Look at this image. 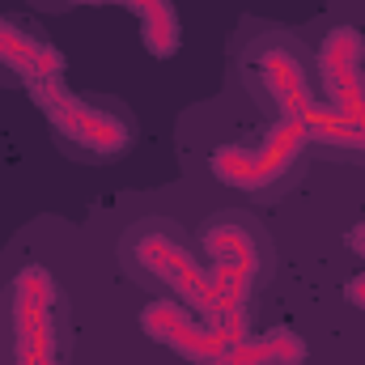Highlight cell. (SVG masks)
Here are the masks:
<instances>
[{"label":"cell","instance_id":"8992f818","mask_svg":"<svg viewBox=\"0 0 365 365\" xmlns=\"http://www.w3.org/2000/svg\"><path fill=\"white\" fill-rule=\"evenodd\" d=\"M365 38L361 30L340 26L319 47V90L323 110L340 123H365Z\"/></svg>","mask_w":365,"mask_h":365},{"label":"cell","instance_id":"4fadbf2b","mask_svg":"<svg viewBox=\"0 0 365 365\" xmlns=\"http://www.w3.org/2000/svg\"><path fill=\"white\" fill-rule=\"evenodd\" d=\"M212 365H234V361H225V357H221V361H212Z\"/></svg>","mask_w":365,"mask_h":365},{"label":"cell","instance_id":"277c9868","mask_svg":"<svg viewBox=\"0 0 365 365\" xmlns=\"http://www.w3.org/2000/svg\"><path fill=\"white\" fill-rule=\"evenodd\" d=\"M310 145V132L297 115H280L272 123V132L259 140V145H225L212 153L208 170L225 187H242V191H264L272 182L289 179L293 166L302 162Z\"/></svg>","mask_w":365,"mask_h":365},{"label":"cell","instance_id":"30bf717a","mask_svg":"<svg viewBox=\"0 0 365 365\" xmlns=\"http://www.w3.org/2000/svg\"><path fill=\"white\" fill-rule=\"evenodd\" d=\"M64 4H119L128 13H136L140 21V38L153 56H175L179 47V17H175V4L170 0H64Z\"/></svg>","mask_w":365,"mask_h":365},{"label":"cell","instance_id":"52a82bcc","mask_svg":"<svg viewBox=\"0 0 365 365\" xmlns=\"http://www.w3.org/2000/svg\"><path fill=\"white\" fill-rule=\"evenodd\" d=\"M140 327H145L149 340L166 344L170 353H179L182 361H195V365L221 361V357L234 349V340H225V336L212 331L208 323L191 319V314H187L182 306H175V302H153V306H145Z\"/></svg>","mask_w":365,"mask_h":365},{"label":"cell","instance_id":"9c48e42d","mask_svg":"<svg viewBox=\"0 0 365 365\" xmlns=\"http://www.w3.org/2000/svg\"><path fill=\"white\" fill-rule=\"evenodd\" d=\"M0 64H9L13 73H21L30 86L34 81H51V77L64 73V60H60L56 47L30 38L26 30L9 26V21H0Z\"/></svg>","mask_w":365,"mask_h":365},{"label":"cell","instance_id":"8fae6325","mask_svg":"<svg viewBox=\"0 0 365 365\" xmlns=\"http://www.w3.org/2000/svg\"><path fill=\"white\" fill-rule=\"evenodd\" d=\"M302 357H306V344H302V336H293V331L242 336V340L225 353V361H234V365H297Z\"/></svg>","mask_w":365,"mask_h":365},{"label":"cell","instance_id":"6da1fadb","mask_svg":"<svg viewBox=\"0 0 365 365\" xmlns=\"http://www.w3.org/2000/svg\"><path fill=\"white\" fill-rule=\"evenodd\" d=\"M128 264H132L136 272H145V276H153V280H162V284H170L182 302L195 310V319L208 323L212 331H221L225 340L238 344L242 336H251L242 323H234V319L221 310V297H217L212 272L200 268L175 238L153 234V230H136V234L128 238Z\"/></svg>","mask_w":365,"mask_h":365},{"label":"cell","instance_id":"7a4b0ae2","mask_svg":"<svg viewBox=\"0 0 365 365\" xmlns=\"http://www.w3.org/2000/svg\"><path fill=\"white\" fill-rule=\"evenodd\" d=\"M4 365H60L56 280L47 268H21L4 302Z\"/></svg>","mask_w":365,"mask_h":365},{"label":"cell","instance_id":"7c38bea8","mask_svg":"<svg viewBox=\"0 0 365 365\" xmlns=\"http://www.w3.org/2000/svg\"><path fill=\"white\" fill-rule=\"evenodd\" d=\"M349 247H353V251H357V255L365 259V225H357V230H349ZM344 297H349L353 306H361V310H365V276H357V280H349Z\"/></svg>","mask_w":365,"mask_h":365},{"label":"cell","instance_id":"3957f363","mask_svg":"<svg viewBox=\"0 0 365 365\" xmlns=\"http://www.w3.org/2000/svg\"><path fill=\"white\" fill-rule=\"evenodd\" d=\"M38 110L47 115V123L60 132L64 145H73L77 153H90V158H115L128 149V123L115 106H102L90 98H77L60 77L51 81H34L30 86Z\"/></svg>","mask_w":365,"mask_h":365},{"label":"cell","instance_id":"ba28073f","mask_svg":"<svg viewBox=\"0 0 365 365\" xmlns=\"http://www.w3.org/2000/svg\"><path fill=\"white\" fill-rule=\"evenodd\" d=\"M251 86L264 93V102H272L276 115H297V119H302V115L319 102V90H314L310 73H306V68L297 64V56H293V43L268 47V51L255 60Z\"/></svg>","mask_w":365,"mask_h":365},{"label":"cell","instance_id":"5b68a950","mask_svg":"<svg viewBox=\"0 0 365 365\" xmlns=\"http://www.w3.org/2000/svg\"><path fill=\"white\" fill-rule=\"evenodd\" d=\"M204 247L212 251V284H217V297H221V310L247 327V297H251V280L259 268V242H255V230L242 225V221H212L204 225Z\"/></svg>","mask_w":365,"mask_h":365}]
</instances>
